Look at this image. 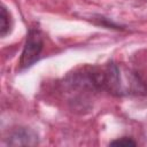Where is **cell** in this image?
I'll list each match as a JSON object with an SVG mask.
<instances>
[{
  "label": "cell",
  "mask_w": 147,
  "mask_h": 147,
  "mask_svg": "<svg viewBox=\"0 0 147 147\" xmlns=\"http://www.w3.org/2000/svg\"><path fill=\"white\" fill-rule=\"evenodd\" d=\"M45 48V37L40 28L30 26L26 32L25 41L18 59V71H25L34 65L40 59Z\"/></svg>",
  "instance_id": "1"
},
{
  "label": "cell",
  "mask_w": 147,
  "mask_h": 147,
  "mask_svg": "<svg viewBox=\"0 0 147 147\" xmlns=\"http://www.w3.org/2000/svg\"><path fill=\"white\" fill-rule=\"evenodd\" d=\"M3 140L8 146H37L39 145L40 138L36 130L20 125L10 129Z\"/></svg>",
  "instance_id": "2"
},
{
  "label": "cell",
  "mask_w": 147,
  "mask_h": 147,
  "mask_svg": "<svg viewBox=\"0 0 147 147\" xmlns=\"http://www.w3.org/2000/svg\"><path fill=\"white\" fill-rule=\"evenodd\" d=\"M14 28V18L9 9L6 7L5 3L1 5L0 9V37L6 38L8 34L11 33Z\"/></svg>",
  "instance_id": "3"
},
{
  "label": "cell",
  "mask_w": 147,
  "mask_h": 147,
  "mask_svg": "<svg viewBox=\"0 0 147 147\" xmlns=\"http://www.w3.org/2000/svg\"><path fill=\"white\" fill-rule=\"evenodd\" d=\"M95 24L98 25H102L107 29H114V30H124V25H121L116 22H114L113 20L108 18V17H105V16H101L99 15L98 18H95Z\"/></svg>",
  "instance_id": "4"
},
{
  "label": "cell",
  "mask_w": 147,
  "mask_h": 147,
  "mask_svg": "<svg viewBox=\"0 0 147 147\" xmlns=\"http://www.w3.org/2000/svg\"><path fill=\"white\" fill-rule=\"evenodd\" d=\"M137 145H138V142L132 137H127V136L116 138L109 142V146H117V147L118 146L119 147H129V146H137Z\"/></svg>",
  "instance_id": "5"
}]
</instances>
